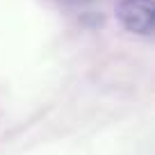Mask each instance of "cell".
<instances>
[{
    "mask_svg": "<svg viewBox=\"0 0 155 155\" xmlns=\"http://www.w3.org/2000/svg\"><path fill=\"white\" fill-rule=\"evenodd\" d=\"M116 18L132 34H150L155 28L153 0H121L116 5Z\"/></svg>",
    "mask_w": 155,
    "mask_h": 155,
    "instance_id": "obj_1",
    "label": "cell"
}]
</instances>
